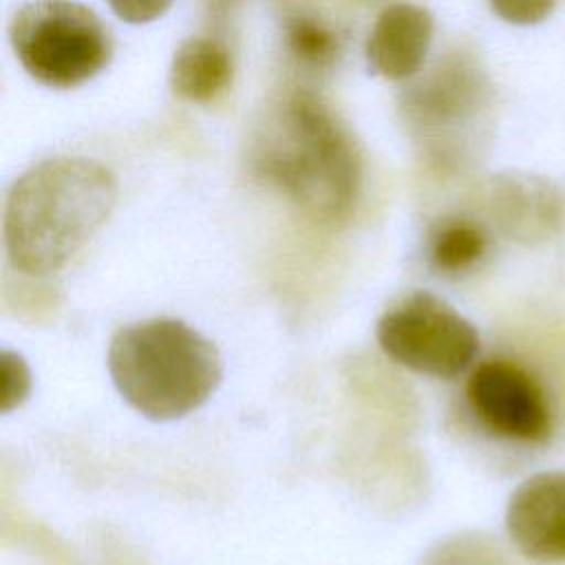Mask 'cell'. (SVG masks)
Wrapping results in <instances>:
<instances>
[{
    "label": "cell",
    "instance_id": "obj_15",
    "mask_svg": "<svg viewBox=\"0 0 565 565\" xmlns=\"http://www.w3.org/2000/svg\"><path fill=\"white\" fill-rule=\"evenodd\" d=\"M0 375H2V391H0V411L9 413L18 408L31 393V371L22 355L13 351L0 353Z\"/></svg>",
    "mask_w": 565,
    "mask_h": 565
},
{
    "label": "cell",
    "instance_id": "obj_3",
    "mask_svg": "<svg viewBox=\"0 0 565 565\" xmlns=\"http://www.w3.org/2000/svg\"><path fill=\"white\" fill-rule=\"evenodd\" d=\"M108 373L137 413L168 422L210 399L223 377V364L214 342L196 329L174 318H154L115 331Z\"/></svg>",
    "mask_w": 565,
    "mask_h": 565
},
{
    "label": "cell",
    "instance_id": "obj_1",
    "mask_svg": "<svg viewBox=\"0 0 565 565\" xmlns=\"http://www.w3.org/2000/svg\"><path fill=\"white\" fill-rule=\"evenodd\" d=\"M113 172L84 157H49L24 170L4 205V247L26 276L60 271L108 221Z\"/></svg>",
    "mask_w": 565,
    "mask_h": 565
},
{
    "label": "cell",
    "instance_id": "obj_7",
    "mask_svg": "<svg viewBox=\"0 0 565 565\" xmlns=\"http://www.w3.org/2000/svg\"><path fill=\"white\" fill-rule=\"evenodd\" d=\"M505 527L525 558L565 563V470L525 479L508 501Z\"/></svg>",
    "mask_w": 565,
    "mask_h": 565
},
{
    "label": "cell",
    "instance_id": "obj_4",
    "mask_svg": "<svg viewBox=\"0 0 565 565\" xmlns=\"http://www.w3.org/2000/svg\"><path fill=\"white\" fill-rule=\"evenodd\" d=\"M24 71L51 88H73L97 75L113 55L102 20L75 0H31L9 22Z\"/></svg>",
    "mask_w": 565,
    "mask_h": 565
},
{
    "label": "cell",
    "instance_id": "obj_5",
    "mask_svg": "<svg viewBox=\"0 0 565 565\" xmlns=\"http://www.w3.org/2000/svg\"><path fill=\"white\" fill-rule=\"evenodd\" d=\"M375 338L397 364L441 380L461 375L479 353L477 329L430 291H413L384 311Z\"/></svg>",
    "mask_w": 565,
    "mask_h": 565
},
{
    "label": "cell",
    "instance_id": "obj_2",
    "mask_svg": "<svg viewBox=\"0 0 565 565\" xmlns=\"http://www.w3.org/2000/svg\"><path fill=\"white\" fill-rule=\"evenodd\" d=\"M254 170L311 221L338 225L355 207L362 163L349 130L313 95L287 97L260 128Z\"/></svg>",
    "mask_w": 565,
    "mask_h": 565
},
{
    "label": "cell",
    "instance_id": "obj_16",
    "mask_svg": "<svg viewBox=\"0 0 565 565\" xmlns=\"http://www.w3.org/2000/svg\"><path fill=\"white\" fill-rule=\"evenodd\" d=\"M490 4L499 18L512 24H534L547 18L554 0H490Z\"/></svg>",
    "mask_w": 565,
    "mask_h": 565
},
{
    "label": "cell",
    "instance_id": "obj_17",
    "mask_svg": "<svg viewBox=\"0 0 565 565\" xmlns=\"http://www.w3.org/2000/svg\"><path fill=\"white\" fill-rule=\"evenodd\" d=\"M108 4L124 22L146 24L161 18L170 9L172 0H108Z\"/></svg>",
    "mask_w": 565,
    "mask_h": 565
},
{
    "label": "cell",
    "instance_id": "obj_14",
    "mask_svg": "<svg viewBox=\"0 0 565 565\" xmlns=\"http://www.w3.org/2000/svg\"><path fill=\"white\" fill-rule=\"evenodd\" d=\"M287 44L291 53L313 66H322L333 60L338 40L333 31L311 18H294L287 26Z\"/></svg>",
    "mask_w": 565,
    "mask_h": 565
},
{
    "label": "cell",
    "instance_id": "obj_12",
    "mask_svg": "<svg viewBox=\"0 0 565 565\" xmlns=\"http://www.w3.org/2000/svg\"><path fill=\"white\" fill-rule=\"evenodd\" d=\"M486 252V234L479 225L452 218L437 227L430 241V260L441 271H463Z\"/></svg>",
    "mask_w": 565,
    "mask_h": 565
},
{
    "label": "cell",
    "instance_id": "obj_13",
    "mask_svg": "<svg viewBox=\"0 0 565 565\" xmlns=\"http://www.w3.org/2000/svg\"><path fill=\"white\" fill-rule=\"evenodd\" d=\"M419 565H510V561L490 536L461 532L437 541Z\"/></svg>",
    "mask_w": 565,
    "mask_h": 565
},
{
    "label": "cell",
    "instance_id": "obj_8",
    "mask_svg": "<svg viewBox=\"0 0 565 565\" xmlns=\"http://www.w3.org/2000/svg\"><path fill=\"white\" fill-rule=\"evenodd\" d=\"M433 40V15L428 9L399 2L386 7L366 40V57L375 73L386 79L415 75Z\"/></svg>",
    "mask_w": 565,
    "mask_h": 565
},
{
    "label": "cell",
    "instance_id": "obj_9",
    "mask_svg": "<svg viewBox=\"0 0 565 565\" xmlns=\"http://www.w3.org/2000/svg\"><path fill=\"white\" fill-rule=\"evenodd\" d=\"M490 210L503 234L521 243L547 238L561 223V199L543 181L501 174L490 190Z\"/></svg>",
    "mask_w": 565,
    "mask_h": 565
},
{
    "label": "cell",
    "instance_id": "obj_10",
    "mask_svg": "<svg viewBox=\"0 0 565 565\" xmlns=\"http://www.w3.org/2000/svg\"><path fill=\"white\" fill-rule=\"evenodd\" d=\"M468 68L450 64L437 68L426 82L404 95L408 124L433 130L461 119L475 102V79Z\"/></svg>",
    "mask_w": 565,
    "mask_h": 565
},
{
    "label": "cell",
    "instance_id": "obj_11",
    "mask_svg": "<svg viewBox=\"0 0 565 565\" xmlns=\"http://www.w3.org/2000/svg\"><path fill=\"white\" fill-rule=\"evenodd\" d=\"M232 79L227 49L210 38H190L179 44L170 64V86L188 102H210Z\"/></svg>",
    "mask_w": 565,
    "mask_h": 565
},
{
    "label": "cell",
    "instance_id": "obj_6",
    "mask_svg": "<svg viewBox=\"0 0 565 565\" xmlns=\"http://www.w3.org/2000/svg\"><path fill=\"white\" fill-rule=\"evenodd\" d=\"M466 395L479 422L501 437L539 441L550 430V413L539 384L512 362L490 360L477 366Z\"/></svg>",
    "mask_w": 565,
    "mask_h": 565
}]
</instances>
